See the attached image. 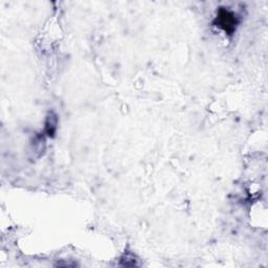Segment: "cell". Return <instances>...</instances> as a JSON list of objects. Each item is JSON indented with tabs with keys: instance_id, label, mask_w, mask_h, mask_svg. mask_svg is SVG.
<instances>
[{
	"instance_id": "cell-1",
	"label": "cell",
	"mask_w": 268,
	"mask_h": 268,
	"mask_svg": "<svg viewBox=\"0 0 268 268\" xmlns=\"http://www.w3.org/2000/svg\"><path fill=\"white\" fill-rule=\"evenodd\" d=\"M238 23H239V21H238L236 15L226 8L219 9L214 20V24L221 28L229 36H233L235 34Z\"/></svg>"
},
{
	"instance_id": "cell-2",
	"label": "cell",
	"mask_w": 268,
	"mask_h": 268,
	"mask_svg": "<svg viewBox=\"0 0 268 268\" xmlns=\"http://www.w3.org/2000/svg\"><path fill=\"white\" fill-rule=\"evenodd\" d=\"M57 129V116L53 113H51L48 117L47 121V126H46V131L48 133L49 137H54V134Z\"/></svg>"
}]
</instances>
